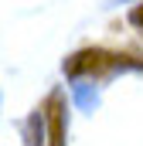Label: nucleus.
Listing matches in <instances>:
<instances>
[{"instance_id":"obj_2","label":"nucleus","mask_w":143,"mask_h":146,"mask_svg":"<svg viewBox=\"0 0 143 146\" xmlns=\"http://www.w3.org/2000/svg\"><path fill=\"white\" fill-rule=\"evenodd\" d=\"M44 115H48V143L51 146H65V109H61V95H51L48 99Z\"/></svg>"},{"instance_id":"obj_3","label":"nucleus","mask_w":143,"mask_h":146,"mask_svg":"<svg viewBox=\"0 0 143 146\" xmlns=\"http://www.w3.org/2000/svg\"><path fill=\"white\" fill-rule=\"evenodd\" d=\"M133 24H140V27H143V7H136V10H133Z\"/></svg>"},{"instance_id":"obj_1","label":"nucleus","mask_w":143,"mask_h":146,"mask_svg":"<svg viewBox=\"0 0 143 146\" xmlns=\"http://www.w3.org/2000/svg\"><path fill=\"white\" fill-rule=\"evenodd\" d=\"M116 65H119V54L102 51V48H85V51H78V54L68 58L65 72H68L72 78H78V75H106V72H112Z\"/></svg>"}]
</instances>
